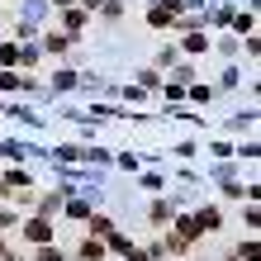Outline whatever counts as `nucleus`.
Here are the masks:
<instances>
[{"mask_svg": "<svg viewBox=\"0 0 261 261\" xmlns=\"http://www.w3.org/2000/svg\"><path fill=\"white\" fill-rule=\"evenodd\" d=\"M24 233L34 238V242H48V238H53V223H48V219H34V223L24 228Z\"/></svg>", "mask_w": 261, "mask_h": 261, "instance_id": "nucleus-1", "label": "nucleus"}, {"mask_svg": "<svg viewBox=\"0 0 261 261\" xmlns=\"http://www.w3.org/2000/svg\"><path fill=\"white\" fill-rule=\"evenodd\" d=\"M81 256H86V261H100V256H105V242L86 238V242H81Z\"/></svg>", "mask_w": 261, "mask_h": 261, "instance_id": "nucleus-3", "label": "nucleus"}, {"mask_svg": "<svg viewBox=\"0 0 261 261\" xmlns=\"http://www.w3.org/2000/svg\"><path fill=\"white\" fill-rule=\"evenodd\" d=\"M38 261H62V256H57L53 247H43V252H38Z\"/></svg>", "mask_w": 261, "mask_h": 261, "instance_id": "nucleus-5", "label": "nucleus"}, {"mask_svg": "<svg viewBox=\"0 0 261 261\" xmlns=\"http://www.w3.org/2000/svg\"><path fill=\"white\" fill-rule=\"evenodd\" d=\"M195 228H199V233H209V228H219V209H204V214H195Z\"/></svg>", "mask_w": 261, "mask_h": 261, "instance_id": "nucleus-2", "label": "nucleus"}, {"mask_svg": "<svg viewBox=\"0 0 261 261\" xmlns=\"http://www.w3.org/2000/svg\"><path fill=\"white\" fill-rule=\"evenodd\" d=\"M166 19H176V5H157L152 10V24H166Z\"/></svg>", "mask_w": 261, "mask_h": 261, "instance_id": "nucleus-4", "label": "nucleus"}]
</instances>
